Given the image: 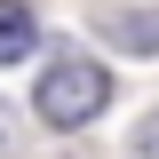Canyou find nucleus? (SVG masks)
I'll use <instances>...</instances> for the list:
<instances>
[{
    "label": "nucleus",
    "instance_id": "obj_1",
    "mask_svg": "<svg viewBox=\"0 0 159 159\" xmlns=\"http://www.w3.org/2000/svg\"><path fill=\"white\" fill-rule=\"evenodd\" d=\"M103 103H111V72L88 56H56L32 88V111L48 127H88V119H103Z\"/></svg>",
    "mask_w": 159,
    "mask_h": 159
},
{
    "label": "nucleus",
    "instance_id": "obj_2",
    "mask_svg": "<svg viewBox=\"0 0 159 159\" xmlns=\"http://www.w3.org/2000/svg\"><path fill=\"white\" fill-rule=\"evenodd\" d=\"M96 32L119 56H159V8H96Z\"/></svg>",
    "mask_w": 159,
    "mask_h": 159
},
{
    "label": "nucleus",
    "instance_id": "obj_3",
    "mask_svg": "<svg viewBox=\"0 0 159 159\" xmlns=\"http://www.w3.org/2000/svg\"><path fill=\"white\" fill-rule=\"evenodd\" d=\"M32 48H40V16L24 0H0V64H24Z\"/></svg>",
    "mask_w": 159,
    "mask_h": 159
},
{
    "label": "nucleus",
    "instance_id": "obj_4",
    "mask_svg": "<svg viewBox=\"0 0 159 159\" xmlns=\"http://www.w3.org/2000/svg\"><path fill=\"white\" fill-rule=\"evenodd\" d=\"M8 135H16V119H8V96H0V143H8Z\"/></svg>",
    "mask_w": 159,
    "mask_h": 159
}]
</instances>
